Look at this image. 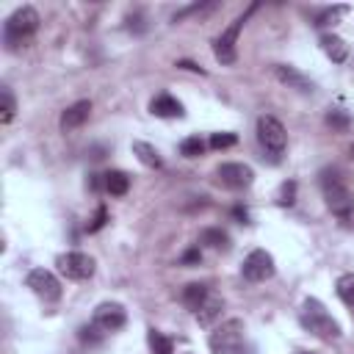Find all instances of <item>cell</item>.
<instances>
[{"label":"cell","mask_w":354,"mask_h":354,"mask_svg":"<svg viewBox=\"0 0 354 354\" xmlns=\"http://www.w3.org/2000/svg\"><path fill=\"white\" fill-rule=\"evenodd\" d=\"M133 152H136V158H138L147 169H160V166H163L158 149H155L152 144H147V141H133Z\"/></svg>","instance_id":"17"},{"label":"cell","mask_w":354,"mask_h":354,"mask_svg":"<svg viewBox=\"0 0 354 354\" xmlns=\"http://www.w3.org/2000/svg\"><path fill=\"white\" fill-rule=\"evenodd\" d=\"M149 348H152V354H174V343H171V337H166L163 332H158V329H149Z\"/></svg>","instance_id":"23"},{"label":"cell","mask_w":354,"mask_h":354,"mask_svg":"<svg viewBox=\"0 0 354 354\" xmlns=\"http://www.w3.org/2000/svg\"><path fill=\"white\" fill-rule=\"evenodd\" d=\"M293 196H296V183L293 180L282 183V188H279V205H293Z\"/></svg>","instance_id":"29"},{"label":"cell","mask_w":354,"mask_h":354,"mask_svg":"<svg viewBox=\"0 0 354 354\" xmlns=\"http://www.w3.org/2000/svg\"><path fill=\"white\" fill-rule=\"evenodd\" d=\"M91 116V102L88 100H77L72 102L64 113H61V130H77L80 124H86V119Z\"/></svg>","instance_id":"12"},{"label":"cell","mask_w":354,"mask_h":354,"mask_svg":"<svg viewBox=\"0 0 354 354\" xmlns=\"http://www.w3.org/2000/svg\"><path fill=\"white\" fill-rule=\"evenodd\" d=\"M232 216H235L238 221H246V218H249V213H246L243 207H235V210H232Z\"/></svg>","instance_id":"32"},{"label":"cell","mask_w":354,"mask_h":354,"mask_svg":"<svg viewBox=\"0 0 354 354\" xmlns=\"http://www.w3.org/2000/svg\"><path fill=\"white\" fill-rule=\"evenodd\" d=\"M274 72H277V77H279L288 88H296V91H301V94H310V91H313V80L304 77L299 69H293V66H288V64H277Z\"/></svg>","instance_id":"13"},{"label":"cell","mask_w":354,"mask_h":354,"mask_svg":"<svg viewBox=\"0 0 354 354\" xmlns=\"http://www.w3.org/2000/svg\"><path fill=\"white\" fill-rule=\"evenodd\" d=\"M299 321H301V326L310 332V335H315V337H321V340H337L343 332H340V324L326 313V307L318 301V299H304V304H301V313H299Z\"/></svg>","instance_id":"1"},{"label":"cell","mask_w":354,"mask_h":354,"mask_svg":"<svg viewBox=\"0 0 354 354\" xmlns=\"http://www.w3.org/2000/svg\"><path fill=\"white\" fill-rule=\"evenodd\" d=\"M321 47H324V53H326L335 64H343V61L348 58V44H346L340 36H335V33H324V36H321Z\"/></svg>","instance_id":"16"},{"label":"cell","mask_w":354,"mask_h":354,"mask_svg":"<svg viewBox=\"0 0 354 354\" xmlns=\"http://www.w3.org/2000/svg\"><path fill=\"white\" fill-rule=\"evenodd\" d=\"M241 274L246 282H266L274 277V257L266 252V249H254L246 254L243 266H241Z\"/></svg>","instance_id":"8"},{"label":"cell","mask_w":354,"mask_h":354,"mask_svg":"<svg viewBox=\"0 0 354 354\" xmlns=\"http://www.w3.org/2000/svg\"><path fill=\"white\" fill-rule=\"evenodd\" d=\"M177 66H180V69H191V72H199V75H205V72H202L196 64H191V61H177Z\"/></svg>","instance_id":"31"},{"label":"cell","mask_w":354,"mask_h":354,"mask_svg":"<svg viewBox=\"0 0 354 354\" xmlns=\"http://www.w3.org/2000/svg\"><path fill=\"white\" fill-rule=\"evenodd\" d=\"M199 241H202L205 246H210V249H230V235H227L221 227H207V230H202Z\"/></svg>","instance_id":"20"},{"label":"cell","mask_w":354,"mask_h":354,"mask_svg":"<svg viewBox=\"0 0 354 354\" xmlns=\"http://www.w3.org/2000/svg\"><path fill=\"white\" fill-rule=\"evenodd\" d=\"M25 285H28L39 299H44V301H58V299H61V282H58L55 274L47 271V268H33V271L28 274Z\"/></svg>","instance_id":"9"},{"label":"cell","mask_w":354,"mask_h":354,"mask_svg":"<svg viewBox=\"0 0 354 354\" xmlns=\"http://www.w3.org/2000/svg\"><path fill=\"white\" fill-rule=\"evenodd\" d=\"M335 290H337L340 301H343L346 307H351V310H354V271L340 274V277H337V282H335Z\"/></svg>","instance_id":"21"},{"label":"cell","mask_w":354,"mask_h":354,"mask_svg":"<svg viewBox=\"0 0 354 354\" xmlns=\"http://www.w3.org/2000/svg\"><path fill=\"white\" fill-rule=\"evenodd\" d=\"M105 221H108V210L100 205V207H97V213H94V218L86 224V230H88V232H97V230H102V227H105Z\"/></svg>","instance_id":"28"},{"label":"cell","mask_w":354,"mask_h":354,"mask_svg":"<svg viewBox=\"0 0 354 354\" xmlns=\"http://www.w3.org/2000/svg\"><path fill=\"white\" fill-rule=\"evenodd\" d=\"M326 124H329L332 130H348V113L340 111V108H335V111L326 113Z\"/></svg>","instance_id":"26"},{"label":"cell","mask_w":354,"mask_h":354,"mask_svg":"<svg viewBox=\"0 0 354 354\" xmlns=\"http://www.w3.org/2000/svg\"><path fill=\"white\" fill-rule=\"evenodd\" d=\"M221 310H224V299L216 296V293H207V299L199 304V310H196L194 315H196V321H199L202 326H210V324L221 315Z\"/></svg>","instance_id":"14"},{"label":"cell","mask_w":354,"mask_h":354,"mask_svg":"<svg viewBox=\"0 0 354 354\" xmlns=\"http://www.w3.org/2000/svg\"><path fill=\"white\" fill-rule=\"evenodd\" d=\"M202 152H205V141H202L199 136H188V138L180 141V155H185V158H199Z\"/></svg>","instance_id":"25"},{"label":"cell","mask_w":354,"mask_h":354,"mask_svg":"<svg viewBox=\"0 0 354 354\" xmlns=\"http://www.w3.org/2000/svg\"><path fill=\"white\" fill-rule=\"evenodd\" d=\"M324 199H326V207L340 216V218H348L354 213V194L348 191V185L337 177V174H324Z\"/></svg>","instance_id":"5"},{"label":"cell","mask_w":354,"mask_h":354,"mask_svg":"<svg viewBox=\"0 0 354 354\" xmlns=\"http://www.w3.org/2000/svg\"><path fill=\"white\" fill-rule=\"evenodd\" d=\"M0 102H3V105H0V111H3V113H0V122L8 124V122L14 119V113H17V100H14V94H11L8 86L0 88Z\"/></svg>","instance_id":"24"},{"label":"cell","mask_w":354,"mask_h":354,"mask_svg":"<svg viewBox=\"0 0 354 354\" xmlns=\"http://www.w3.org/2000/svg\"><path fill=\"white\" fill-rule=\"evenodd\" d=\"M348 155H351V160H354V144H351V147H348Z\"/></svg>","instance_id":"33"},{"label":"cell","mask_w":354,"mask_h":354,"mask_svg":"<svg viewBox=\"0 0 354 354\" xmlns=\"http://www.w3.org/2000/svg\"><path fill=\"white\" fill-rule=\"evenodd\" d=\"M348 11V6H326V8H321L318 14H315V19H313V25L315 28H326V25H335L343 14Z\"/></svg>","instance_id":"22"},{"label":"cell","mask_w":354,"mask_h":354,"mask_svg":"<svg viewBox=\"0 0 354 354\" xmlns=\"http://www.w3.org/2000/svg\"><path fill=\"white\" fill-rule=\"evenodd\" d=\"M199 260H202L199 246H194V249H188V252L183 254V260H180V263H183V266H191V263H199Z\"/></svg>","instance_id":"30"},{"label":"cell","mask_w":354,"mask_h":354,"mask_svg":"<svg viewBox=\"0 0 354 354\" xmlns=\"http://www.w3.org/2000/svg\"><path fill=\"white\" fill-rule=\"evenodd\" d=\"M58 271L66 277V279H75V282H86L94 277V257L83 254V252H66V254H58Z\"/></svg>","instance_id":"7"},{"label":"cell","mask_w":354,"mask_h":354,"mask_svg":"<svg viewBox=\"0 0 354 354\" xmlns=\"http://www.w3.org/2000/svg\"><path fill=\"white\" fill-rule=\"evenodd\" d=\"M124 321H127V313H124V307L119 301H102V304H97L94 318H91V324L97 329H102V332H116V329L124 326Z\"/></svg>","instance_id":"10"},{"label":"cell","mask_w":354,"mask_h":354,"mask_svg":"<svg viewBox=\"0 0 354 354\" xmlns=\"http://www.w3.org/2000/svg\"><path fill=\"white\" fill-rule=\"evenodd\" d=\"M257 6H252L246 14H241V17H235L218 36H216V41H213V55L221 61V64H235V58H238V53H235V41H238V33H241V28H243V22L249 19V14L254 11Z\"/></svg>","instance_id":"6"},{"label":"cell","mask_w":354,"mask_h":354,"mask_svg":"<svg viewBox=\"0 0 354 354\" xmlns=\"http://www.w3.org/2000/svg\"><path fill=\"white\" fill-rule=\"evenodd\" d=\"M207 293H210V290H207V285H202V282H191V285H185V288H183V304H185L188 310H194V313H196V310H199V304L207 299Z\"/></svg>","instance_id":"18"},{"label":"cell","mask_w":354,"mask_h":354,"mask_svg":"<svg viewBox=\"0 0 354 354\" xmlns=\"http://www.w3.org/2000/svg\"><path fill=\"white\" fill-rule=\"evenodd\" d=\"M257 141H260L263 152L277 163V160L282 158V152H285L288 133H285V127H282V122H279L277 116L263 113V116L257 119Z\"/></svg>","instance_id":"3"},{"label":"cell","mask_w":354,"mask_h":354,"mask_svg":"<svg viewBox=\"0 0 354 354\" xmlns=\"http://www.w3.org/2000/svg\"><path fill=\"white\" fill-rule=\"evenodd\" d=\"M243 332H246V326L241 318H230V321L218 324L207 337L210 354H238L243 346Z\"/></svg>","instance_id":"4"},{"label":"cell","mask_w":354,"mask_h":354,"mask_svg":"<svg viewBox=\"0 0 354 354\" xmlns=\"http://www.w3.org/2000/svg\"><path fill=\"white\" fill-rule=\"evenodd\" d=\"M149 111L155 116H163V119H171V116H183V105L171 97V94H158L152 102H149Z\"/></svg>","instance_id":"15"},{"label":"cell","mask_w":354,"mask_h":354,"mask_svg":"<svg viewBox=\"0 0 354 354\" xmlns=\"http://www.w3.org/2000/svg\"><path fill=\"white\" fill-rule=\"evenodd\" d=\"M216 174H218V183H221L224 188H232V191L249 188L252 180H254V171H252V166H246V163H221Z\"/></svg>","instance_id":"11"},{"label":"cell","mask_w":354,"mask_h":354,"mask_svg":"<svg viewBox=\"0 0 354 354\" xmlns=\"http://www.w3.org/2000/svg\"><path fill=\"white\" fill-rule=\"evenodd\" d=\"M235 133H213L210 136V147L213 149H227V147H235Z\"/></svg>","instance_id":"27"},{"label":"cell","mask_w":354,"mask_h":354,"mask_svg":"<svg viewBox=\"0 0 354 354\" xmlns=\"http://www.w3.org/2000/svg\"><path fill=\"white\" fill-rule=\"evenodd\" d=\"M39 30V11L33 6H19L3 25V41L8 50H17L22 41H28Z\"/></svg>","instance_id":"2"},{"label":"cell","mask_w":354,"mask_h":354,"mask_svg":"<svg viewBox=\"0 0 354 354\" xmlns=\"http://www.w3.org/2000/svg\"><path fill=\"white\" fill-rule=\"evenodd\" d=\"M127 188H130V177H127L124 171L113 169V171L105 174V191H108L111 196H124Z\"/></svg>","instance_id":"19"}]
</instances>
